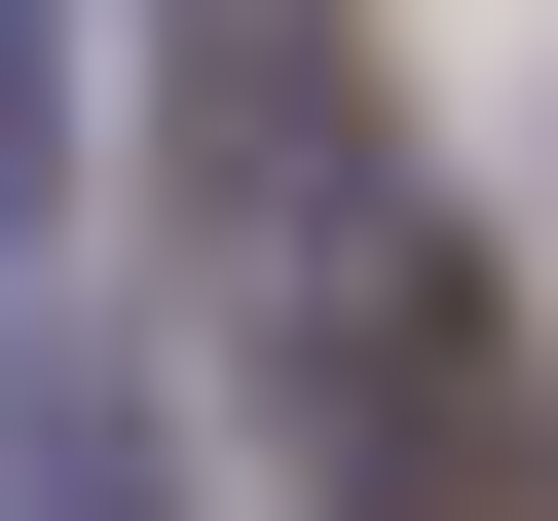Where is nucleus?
Masks as SVG:
<instances>
[{
	"mask_svg": "<svg viewBox=\"0 0 558 521\" xmlns=\"http://www.w3.org/2000/svg\"><path fill=\"white\" fill-rule=\"evenodd\" d=\"M186 223H223L260 410H299V521H558V373L484 299V223H410L336 0H186Z\"/></svg>",
	"mask_w": 558,
	"mask_h": 521,
	"instance_id": "nucleus-1",
	"label": "nucleus"
}]
</instances>
